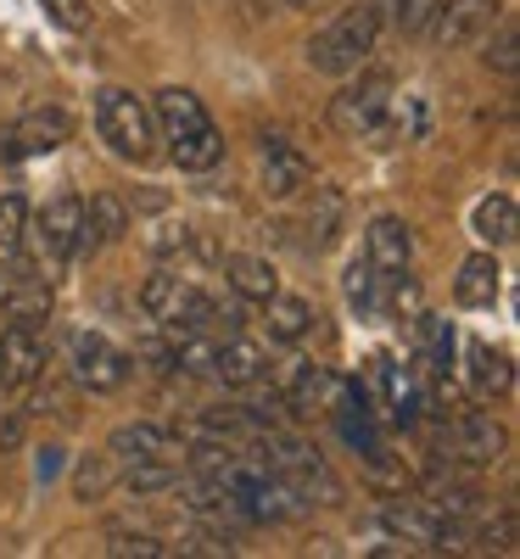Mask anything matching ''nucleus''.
<instances>
[{
  "label": "nucleus",
  "instance_id": "obj_8",
  "mask_svg": "<svg viewBox=\"0 0 520 559\" xmlns=\"http://www.w3.org/2000/svg\"><path fill=\"white\" fill-rule=\"evenodd\" d=\"M453 448H459V459H470V464H498V459L509 453V431L498 426L493 414L464 408V414H459V431H453Z\"/></svg>",
  "mask_w": 520,
  "mask_h": 559
},
{
  "label": "nucleus",
  "instance_id": "obj_18",
  "mask_svg": "<svg viewBox=\"0 0 520 559\" xmlns=\"http://www.w3.org/2000/svg\"><path fill=\"white\" fill-rule=\"evenodd\" d=\"M453 297H459L464 308H493V297H498V263H493V252H476V258L459 263Z\"/></svg>",
  "mask_w": 520,
  "mask_h": 559
},
{
  "label": "nucleus",
  "instance_id": "obj_21",
  "mask_svg": "<svg viewBox=\"0 0 520 559\" xmlns=\"http://www.w3.org/2000/svg\"><path fill=\"white\" fill-rule=\"evenodd\" d=\"M174 163L179 168H191V174H208L213 163H224V134L213 129V123H202L197 134H185V140H174Z\"/></svg>",
  "mask_w": 520,
  "mask_h": 559
},
{
  "label": "nucleus",
  "instance_id": "obj_36",
  "mask_svg": "<svg viewBox=\"0 0 520 559\" xmlns=\"http://www.w3.org/2000/svg\"><path fill=\"white\" fill-rule=\"evenodd\" d=\"M0 163H17V134H12V123H0Z\"/></svg>",
  "mask_w": 520,
  "mask_h": 559
},
{
  "label": "nucleus",
  "instance_id": "obj_9",
  "mask_svg": "<svg viewBox=\"0 0 520 559\" xmlns=\"http://www.w3.org/2000/svg\"><path fill=\"white\" fill-rule=\"evenodd\" d=\"M493 17H498V0H442L432 23L442 45H470L493 28Z\"/></svg>",
  "mask_w": 520,
  "mask_h": 559
},
{
  "label": "nucleus",
  "instance_id": "obj_1",
  "mask_svg": "<svg viewBox=\"0 0 520 559\" xmlns=\"http://www.w3.org/2000/svg\"><path fill=\"white\" fill-rule=\"evenodd\" d=\"M375 34H381V7H347L324 34L308 39V62L330 79H342L375 51Z\"/></svg>",
  "mask_w": 520,
  "mask_h": 559
},
{
  "label": "nucleus",
  "instance_id": "obj_23",
  "mask_svg": "<svg viewBox=\"0 0 520 559\" xmlns=\"http://www.w3.org/2000/svg\"><path fill=\"white\" fill-rule=\"evenodd\" d=\"M476 236H482L487 247H504V241L515 236V202H509L504 191L476 202Z\"/></svg>",
  "mask_w": 520,
  "mask_h": 559
},
{
  "label": "nucleus",
  "instance_id": "obj_14",
  "mask_svg": "<svg viewBox=\"0 0 520 559\" xmlns=\"http://www.w3.org/2000/svg\"><path fill=\"white\" fill-rule=\"evenodd\" d=\"M12 134H17V157H39V152H57L73 134V118L62 107H34L28 118L12 123Z\"/></svg>",
  "mask_w": 520,
  "mask_h": 559
},
{
  "label": "nucleus",
  "instance_id": "obj_25",
  "mask_svg": "<svg viewBox=\"0 0 520 559\" xmlns=\"http://www.w3.org/2000/svg\"><path fill=\"white\" fill-rule=\"evenodd\" d=\"M118 476H113V459H79V471H73V492L84 498V503H96V498H107V487H113Z\"/></svg>",
  "mask_w": 520,
  "mask_h": 559
},
{
  "label": "nucleus",
  "instance_id": "obj_17",
  "mask_svg": "<svg viewBox=\"0 0 520 559\" xmlns=\"http://www.w3.org/2000/svg\"><path fill=\"white\" fill-rule=\"evenodd\" d=\"M263 364H269V353H263L258 342L229 336V342L218 347V358H213V376H218L224 386H258V381H263Z\"/></svg>",
  "mask_w": 520,
  "mask_h": 559
},
{
  "label": "nucleus",
  "instance_id": "obj_3",
  "mask_svg": "<svg viewBox=\"0 0 520 559\" xmlns=\"http://www.w3.org/2000/svg\"><path fill=\"white\" fill-rule=\"evenodd\" d=\"M387 107H392V79L387 73H369L358 84H347L336 102H330V123L342 134H375L387 123Z\"/></svg>",
  "mask_w": 520,
  "mask_h": 559
},
{
  "label": "nucleus",
  "instance_id": "obj_22",
  "mask_svg": "<svg viewBox=\"0 0 520 559\" xmlns=\"http://www.w3.org/2000/svg\"><path fill=\"white\" fill-rule=\"evenodd\" d=\"M470 381H476V392L482 397H498V392H509V358L504 353H493L487 342H476V347H470Z\"/></svg>",
  "mask_w": 520,
  "mask_h": 559
},
{
  "label": "nucleus",
  "instance_id": "obj_5",
  "mask_svg": "<svg viewBox=\"0 0 520 559\" xmlns=\"http://www.w3.org/2000/svg\"><path fill=\"white\" fill-rule=\"evenodd\" d=\"M73 376H79V386H90V392H118V386L129 381V358L113 353L96 331H79V336H73Z\"/></svg>",
  "mask_w": 520,
  "mask_h": 559
},
{
  "label": "nucleus",
  "instance_id": "obj_32",
  "mask_svg": "<svg viewBox=\"0 0 520 559\" xmlns=\"http://www.w3.org/2000/svg\"><path fill=\"white\" fill-rule=\"evenodd\" d=\"M515 537H520V532H515V515H498V521L482 526V543L498 548V554H515Z\"/></svg>",
  "mask_w": 520,
  "mask_h": 559
},
{
  "label": "nucleus",
  "instance_id": "obj_29",
  "mask_svg": "<svg viewBox=\"0 0 520 559\" xmlns=\"http://www.w3.org/2000/svg\"><path fill=\"white\" fill-rule=\"evenodd\" d=\"M487 68H498L504 79H515V68H520V34H515V23H504V34L487 45Z\"/></svg>",
  "mask_w": 520,
  "mask_h": 559
},
{
  "label": "nucleus",
  "instance_id": "obj_12",
  "mask_svg": "<svg viewBox=\"0 0 520 559\" xmlns=\"http://www.w3.org/2000/svg\"><path fill=\"white\" fill-rule=\"evenodd\" d=\"M79 218H84V202L79 197H57L34 218V241L45 258H73V236H79Z\"/></svg>",
  "mask_w": 520,
  "mask_h": 559
},
{
  "label": "nucleus",
  "instance_id": "obj_26",
  "mask_svg": "<svg viewBox=\"0 0 520 559\" xmlns=\"http://www.w3.org/2000/svg\"><path fill=\"white\" fill-rule=\"evenodd\" d=\"M23 229H28V202L17 191H7L0 197V252H17Z\"/></svg>",
  "mask_w": 520,
  "mask_h": 559
},
{
  "label": "nucleus",
  "instance_id": "obj_6",
  "mask_svg": "<svg viewBox=\"0 0 520 559\" xmlns=\"http://www.w3.org/2000/svg\"><path fill=\"white\" fill-rule=\"evenodd\" d=\"M303 185H314V163L297 146H286V134H263V197L286 202Z\"/></svg>",
  "mask_w": 520,
  "mask_h": 559
},
{
  "label": "nucleus",
  "instance_id": "obj_33",
  "mask_svg": "<svg viewBox=\"0 0 520 559\" xmlns=\"http://www.w3.org/2000/svg\"><path fill=\"white\" fill-rule=\"evenodd\" d=\"M45 7H51V17H57L62 28H84V23H90V7H84V0H45Z\"/></svg>",
  "mask_w": 520,
  "mask_h": 559
},
{
  "label": "nucleus",
  "instance_id": "obj_10",
  "mask_svg": "<svg viewBox=\"0 0 520 559\" xmlns=\"http://www.w3.org/2000/svg\"><path fill=\"white\" fill-rule=\"evenodd\" d=\"M152 118H157V129H163V140H168V146H174V140H185V134H197L202 123H213L197 90H179V84L157 90V102H152Z\"/></svg>",
  "mask_w": 520,
  "mask_h": 559
},
{
  "label": "nucleus",
  "instance_id": "obj_35",
  "mask_svg": "<svg viewBox=\"0 0 520 559\" xmlns=\"http://www.w3.org/2000/svg\"><path fill=\"white\" fill-rule=\"evenodd\" d=\"M174 247H185V224L174 229V224H163L157 236H152V252H174Z\"/></svg>",
  "mask_w": 520,
  "mask_h": 559
},
{
  "label": "nucleus",
  "instance_id": "obj_28",
  "mask_svg": "<svg viewBox=\"0 0 520 559\" xmlns=\"http://www.w3.org/2000/svg\"><path fill=\"white\" fill-rule=\"evenodd\" d=\"M308 224H314V247H330V241H336V229H342V197L319 191V213Z\"/></svg>",
  "mask_w": 520,
  "mask_h": 559
},
{
  "label": "nucleus",
  "instance_id": "obj_27",
  "mask_svg": "<svg viewBox=\"0 0 520 559\" xmlns=\"http://www.w3.org/2000/svg\"><path fill=\"white\" fill-rule=\"evenodd\" d=\"M375 280H381V274H375L369 258H353V263H347L342 286H347V302H353V308H375Z\"/></svg>",
  "mask_w": 520,
  "mask_h": 559
},
{
  "label": "nucleus",
  "instance_id": "obj_13",
  "mask_svg": "<svg viewBox=\"0 0 520 559\" xmlns=\"http://www.w3.org/2000/svg\"><path fill=\"white\" fill-rule=\"evenodd\" d=\"M364 258L381 269V274H398V269H409V258H414V236H409V224L403 218H392V213H381L369 224V236H364Z\"/></svg>",
  "mask_w": 520,
  "mask_h": 559
},
{
  "label": "nucleus",
  "instance_id": "obj_20",
  "mask_svg": "<svg viewBox=\"0 0 520 559\" xmlns=\"http://www.w3.org/2000/svg\"><path fill=\"white\" fill-rule=\"evenodd\" d=\"M263 308H269V336H274V342H303V336L314 331V319H319L314 302H303V297H280V292H274Z\"/></svg>",
  "mask_w": 520,
  "mask_h": 559
},
{
  "label": "nucleus",
  "instance_id": "obj_11",
  "mask_svg": "<svg viewBox=\"0 0 520 559\" xmlns=\"http://www.w3.org/2000/svg\"><path fill=\"white\" fill-rule=\"evenodd\" d=\"M107 453L113 459H185V442H174L163 426H146V419H134V426H118L113 437H107Z\"/></svg>",
  "mask_w": 520,
  "mask_h": 559
},
{
  "label": "nucleus",
  "instance_id": "obj_7",
  "mask_svg": "<svg viewBox=\"0 0 520 559\" xmlns=\"http://www.w3.org/2000/svg\"><path fill=\"white\" fill-rule=\"evenodd\" d=\"M123 229H129V207L113 191L90 197L84 218H79V236H73V258H90V252H102L107 241H123Z\"/></svg>",
  "mask_w": 520,
  "mask_h": 559
},
{
  "label": "nucleus",
  "instance_id": "obj_16",
  "mask_svg": "<svg viewBox=\"0 0 520 559\" xmlns=\"http://www.w3.org/2000/svg\"><path fill=\"white\" fill-rule=\"evenodd\" d=\"M224 280H229V292L235 297H247V302H269L280 292V274L269 258H252V252H229L224 258Z\"/></svg>",
  "mask_w": 520,
  "mask_h": 559
},
{
  "label": "nucleus",
  "instance_id": "obj_38",
  "mask_svg": "<svg viewBox=\"0 0 520 559\" xmlns=\"http://www.w3.org/2000/svg\"><path fill=\"white\" fill-rule=\"evenodd\" d=\"M0 286H7V280H0Z\"/></svg>",
  "mask_w": 520,
  "mask_h": 559
},
{
  "label": "nucleus",
  "instance_id": "obj_4",
  "mask_svg": "<svg viewBox=\"0 0 520 559\" xmlns=\"http://www.w3.org/2000/svg\"><path fill=\"white\" fill-rule=\"evenodd\" d=\"M39 369H45V342H39V331H28V324H7V331H0V392L34 386Z\"/></svg>",
  "mask_w": 520,
  "mask_h": 559
},
{
  "label": "nucleus",
  "instance_id": "obj_2",
  "mask_svg": "<svg viewBox=\"0 0 520 559\" xmlns=\"http://www.w3.org/2000/svg\"><path fill=\"white\" fill-rule=\"evenodd\" d=\"M96 123H102V140L123 163H146L152 157V112H146L140 96H129V90H102L96 96Z\"/></svg>",
  "mask_w": 520,
  "mask_h": 559
},
{
  "label": "nucleus",
  "instance_id": "obj_15",
  "mask_svg": "<svg viewBox=\"0 0 520 559\" xmlns=\"http://www.w3.org/2000/svg\"><path fill=\"white\" fill-rule=\"evenodd\" d=\"M0 308H7L12 324H28V331H39V324L51 319L57 297H51V286H45V280L23 274V280H7V286H0Z\"/></svg>",
  "mask_w": 520,
  "mask_h": 559
},
{
  "label": "nucleus",
  "instance_id": "obj_24",
  "mask_svg": "<svg viewBox=\"0 0 520 559\" xmlns=\"http://www.w3.org/2000/svg\"><path fill=\"white\" fill-rule=\"evenodd\" d=\"M174 342H179V347L168 353V364L179 369V376H197V381H202V376H213V358H218V347H213V342H202L197 331H191V336H174Z\"/></svg>",
  "mask_w": 520,
  "mask_h": 559
},
{
  "label": "nucleus",
  "instance_id": "obj_34",
  "mask_svg": "<svg viewBox=\"0 0 520 559\" xmlns=\"http://www.w3.org/2000/svg\"><path fill=\"white\" fill-rule=\"evenodd\" d=\"M17 442H23V414L0 403V453H12Z\"/></svg>",
  "mask_w": 520,
  "mask_h": 559
},
{
  "label": "nucleus",
  "instance_id": "obj_19",
  "mask_svg": "<svg viewBox=\"0 0 520 559\" xmlns=\"http://www.w3.org/2000/svg\"><path fill=\"white\" fill-rule=\"evenodd\" d=\"M118 481H123V492H134V498L174 492V487H179V464H174V459H129Z\"/></svg>",
  "mask_w": 520,
  "mask_h": 559
},
{
  "label": "nucleus",
  "instance_id": "obj_30",
  "mask_svg": "<svg viewBox=\"0 0 520 559\" xmlns=\"http://www.w3.org/2000/svg\"><path fill=\"white\" fill-rule=\"evenodd\" d=\"M437 7H442V0H398V28L403 34H425L432 17H437Z\"/></svg>",
  "mask_w": 520,
  "mask_h": 559
},
{
  "label": "nucleus",
  "instance_id": "obj_31",
  "mask_svg": "<svg viewBox=\"0 0 520 559\" xmlns=\"http://www.w3.org/2000/svg\"><path fill=\"white\" fill-rule=\"evenodd\" d=\"M107 554H118V559H129V554H134V559H163L168 548H163L157 537H129V532H118V537L107 543Z\"/></svg>",
  "mask_w": 520,
  "mask_h": 559
},
{
  "label": "nucleus",
  "instance_id": "obj_37",
  "mask_svg": "<svg viewBox=\"0 0 520 559\" xmlns=\"http://www.w3.org/2000/svg\"><path fill=\"white\" fill-rule=\"evenodd\" d=\"M57 464H62L57 448H45V453H39V481H51V476H57Z\"/></svg>",
  "mask_w": 520,
  "mask_h": 559
}]
</instances>
